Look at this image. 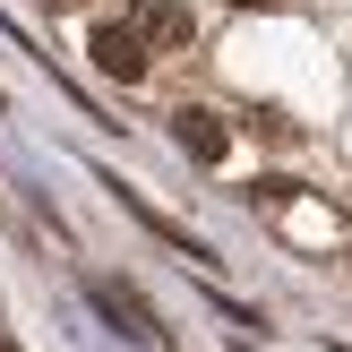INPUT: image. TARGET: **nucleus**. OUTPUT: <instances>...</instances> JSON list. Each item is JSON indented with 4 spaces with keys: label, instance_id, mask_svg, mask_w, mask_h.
Returning a JSON list of instances; mask_svg holds the SVG:
<instances>
[{
    "label": "nucleus",
    "instance_id": "1",
    "mask_svg": "<svg viewBox=\"0 0 352 352\" xmlns=\"http://www.w3.org/2000/svg\"><path fill=\"white\" fill-rule=\"evenodd\" d=\"M86 52H95V69L120 78V86L146 78V34H138V26H86Z\"/></svg>",
    "mask_w": 352,
    "mask_h": 352
},
{
    "label": "nucleus",
    "instance_id": "2",
    "mask_svg": "<svg viewBox=\"0 0 352 352\" xmlns=\"http://www.w3.org/2000/svg\"><path fill=\"white\" fill-rule=\"evenodd\" d=\"M172 138H181L189 164H223V155H232V129H223V112H206V103H181V112H172Z\"/></svg>",
    "mask_w": 352,
    "mask_h": 352
},
{
    "label": "nucleus",
    "instance_id": "3",
    "mask_svg": "<svg viewBox=\"0 0 352 352\" xmlns=\"http://www.w3.org/2000/svg\"><path fill=\"white\" fill-rule=\"evenodd\" d=\"M138 34L146 43H189V9L181 0H138Z\"/></svg>",
    "mask_w": 352,
    "mask_h": 352
},
{
    "label": "nucleus",
    "instance_id": "4",
    "mask_svg": "<svg viewBox=\"0 0 352 352\" xmlns=\"http://www.w3.org/2000/svg\"><path fill=\"white\" fill-rule=\"evenodd\" d=\"M223 9H275V0H223Z\"/></svg>",
    "mask_w": 352,
    "mask_h": 352
},
{
    "label": "nucleus",
    "instance_id": "5",
    "mask_svg": "<svg viewBox=\"0 0 352 352\" xmlns=\"http://www.w3.org/2000/svg\"><path fill=\"white\" fill-rule=\"evenodd\" d=\"M0 352H17V344H9V336H0Z\"/></svg>",
    "mask_w": 352,
    "mask_h": 352
}]
</instances>
